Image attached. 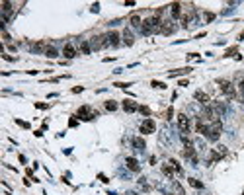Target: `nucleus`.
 Listing matches in <instances>:
<instances>
[{
	"label": "nucleus",
	"mask_w": 244,
	"mask_h": 195,
	"mask_svg": "<svg viewBox=\"0 0 244 195\" xmlns=\"http://www.w3.org/2000/svg\"><path fill=\"white\" fill-rule=\"evenodd\" d=\"M189 70H191V68H178V70H172V72H168V76H170V78H176V76H180V74H188Z\"/></svg>",
	"instance_id": "6ab92c4d"
},
{
	"label": "nucleus",
	"mask_w": 244,
	"mask_h": 195,
	"mask_svg": "<svg viewBox=\"0 0 244 195\" xmlns=\"http://www.w3.org/2000/svg\"><path fill=\"white\" fill-rule=\"evenodd\" d=\"M57 49H53V47H47L45 49V57H49V59H57Z\"/></svg>",
	"instance_id": "b1692460"
},
{
	"label": "nucleus",
	"mask_w": 244,
	"mask_h": 195,
	"mask_svg": "<svg viewBox=\"0 0 244 195\" xmlns=\"http://www.w3.org/2000/svg\"><path fill=\"white\" fill-rule=\"evenodd\" d=\"M129 23H131L133 27H141V25H143V22H141V16H137V14H133V16L129 18Z\"/></svg>",
	"instance_id": "aec40b11"
},
{
	"label": "nucleus",
	"mask_w": 244,
	"mask_h": 195,
	"mask_svg": "<svg viewBox=\"0 0 244 195\" xmlns=\"http://www.w3.org/2000/svg\"><path fill=\"white\" fill-rule=\"evenodd\" d=\"M123 109L127 113H133V111H139V106H137V102H133V100H125L123 102Z\"/></svg>",
	"instance_id": "9b49d317"
},
{
	"label": "nucleus",
	"mask_w": 244,
	"mask_h": 195,
	"mask_svg": "<svg viewBox=\"0 0 244 195\" xmlns=\"http://www.w3.org/2000/svg\"><path fill=\"white\" fill-rule=\"evenodd\" d=\"M106 109H108V111H115V109H117V104H115V102H106Z\"/></svg>",
	"instance_id": "a878e982"
},
{
	"label": "nucleus",
	"mask_w": 244,
	"mask_h": 195,
	"mask_svg": "<svg viewBox=\"0 0 244 195\" xmlns=\"http://www.w3.org/2000/svg\"><path fill=\"white\" fill-rule=\"evenodd\" d=\"M82 90H84L82 86H76V88H72V92H74V94H78V92H82Z\"/></svg>",
	"instance_id": "a19ab883"
},
{
	"label": "nucleus",
	"mask_w": 244,
	"mask_h": 195,
	"mask_svg": "<svg viewBox=\"0 0 244 195\" xmlns=\"http://www.w3.org/2000/svg\"><path fill=\"white\" fill-rule=\"evenodd\" d=\"M178 127H180V131H182V135L189 133L191 123H189V117H188V115H184V113H180V115H178Z\"/></svg>",
	"instance_id": "39448f33"
},
{
	"label": "nucleus",
	"mask_w": 244,
	"mask_h": 195,
	"mask_svg": "<svg viewBox=\"0 0 244 195\" xmlns=\"http://www.w3.org/2000/svg\"><path fill=\"white\" fill-rule=\"evenodd\" d=\"M113 86H117V88H127V86H131V84H127V82H117V84H113Z\"/></svg>",
	"instance_id": "f704fd0d"
},
{
	"label": "nucleus",
	"mask_w": 244,
	"mask_h": 195,
	"mask_svg": "<svg viewBox=\"0 0 244 195\" xmlns=\"http://www.w3.org/2000/svg\"><path fill=\"white\" fill-rule=\"evenodd\" d=\"M139 184H141V187L148 189V184H146V180H144V178H141V180H139Z\"/></svg>",
	"instance_id": "2f4dec72"
},
{
	"label": "nucleus",
	"mask_w": 244,
	"mask_h": 195,
	"mask_svg": "<svg viewBox=\"0 0 244 195\" xmlns=\"http://www.w3.org/2000/svg\"><path fill=\"white\" fill-rule=\"evenodd\" d=\"M195 131H197L199 135H207V131H209V127L203 123V119H201V117H197V123H195Z\"/></svg>",
	"instance_id": "ddd939ff"
},
{
	"label": "nucleus",
	"mask_w": 244,
	"mask_h": 195,
	"mask_svg": "<svg viewBox=\"0 0 244 195\" xmlns=\"http://www.w3.org/2000/svg\"><path fill=\"white\" fill-rule=\"evenodd\" d=\"M170 12H172V18H180V14H182V4H180V2H174V4L170 6Z\"/></svg>",
	"instance_id": "2eb2a0df"
},
{
	"label": "nucleus",
	"mask_w": 244,
	"mask_h": 195,
	"mask_svg": "<svg viewBox=\"0 0 244 195\" xmlns=\"http://www.w3.org/2000/svg\"><path fill=\"white\" fill-rule=\"evenodd\" d=\"M238 88H240V94L244 96V82H240V84H238Z\"/></svg>",
	"instance_id": "79ce46f5"
},
{
	"label": "nucleus",
	"mask_w": 244,
	"mask_h": 195,
	"mask_svg": "<svg viewBox=\"0 0 244 195\" xmlns=\"http://www.w3.org/2000/svg\"><path fill=\"white\" fill-rule=\"evenodd\" d=\"M242 195H244V193H242Z\"/></svg>",
	"instance_id": "37998d69"
},
{
	"label": "nucleus",
	"mask_w": 244,
	"mask_h": 195,
	"mask_svg": "<svg viewBox=\"0 0 244 195\" xmlns=\"http://www.w3.org/2000/svg\"><path fill=\"white\" fill-rule=\"evenodd\" d=\"M0 6H2V14H4V20H6V18L12 14V4L10 2H2Z\"/></svg>",
	"instance_id": "a211bd4d"
},
{
	"label": "nucleus",
	"mask_w": 244,
	"mask_h": 195,
	"mask_svg": "<svg viewBox=\"0 0 244 195\" xmlns=\"http://www.w3.org/2000/svg\"><path fill=\"white\" fill-rule=\"evenodd\" d=\"M219 86H221L223 94H227V96H234V86L231 82H227V80H219Z\"/></svg>",
	"instance_id": "6e6552de"
},
{
	"label": "nucleus",
	"mask_w": 244,
	"mask_h": 195,
	"mask_svg": "<svg viewBox=\"0 0 244 195\" xmlns=\"http://www.w3.org/2000/svg\"><path fill=\"white\" fill-rule=\"evenodd\" d=\"M188 184L191 185V187H195V189H203V182L195 180V178H188Z\"/></svg>",
	"instance_id": "4be33fe9"
},
{
	"label": "nucleus",
	"mask_w": 244,
	"mask_h": 195,
	"mask_svg": "<svg viewBox=\"0 0 244 195\" xmlns=\"http://www.w3.org/2000/svg\"><path fill=\"white\" fill-rule=\"evenodd\" d=\"M227 146H217L215 150L211 152V162H219V160H223L225 156H227Z\"/></svg>",
	"instance_id": "0eeeda50"
},
{
	"label": "nucleus",
	"mask_w": 244,
	"mask_h": 195,
	"mask_svg": "<svg viewBox=\"0 0 244 195\" xmlns=\"http://www.w3.org/2000/svg\"><path fill=\"white\" fill-rule=\"evenodd\" d=\"M78 117L84 119V121H90V119H94V117H98V111H94L90 106H82V108L78 109Z\"/></svg>",
	"instance_id": "7ed1b4c3"
},
{
	"label": "nucleus",
	"mask_w": 244,
	"mask_h": 195,
	"mask_svg": "<svg viewBox=\"0 0 244 195\" xmlns=\"http://www.w3.org/2000/svg\"><path fill=\"white\" fill-rule=\"evenodd\" d=\"M168 164H170V166H172V168H174V170H176V172H178V174L182 172V166H180V164H178V162H176V160H170V162H168Z\"/></svg>",
	"instance_id": "cd10ccee"
},
{
	"label": "nucleus",
	"mask_w": 244,
	"mask_h": 195,
	"mask_svg": "<svg viewBox=\"0 0 244 195\" xmlns=\"http://www.w3.org/2000/svg\"><path fill=\"white\" fill-rule=\"evenodd\" d=\"M150 86H152V88H160V90H164V88H166V84H164V82H158V80H152V84H150Z\"/></svg>",
	"instance_id": "bb28decb"
},
{
	"label": "nucleus",
	"mask_w": 244,
	"mask_h": 195,
	"mask_svg": "<svg viewBox=\"0 0 244 195\" xmlns=\"http://www.w3.org/2000/svg\"><path fill=\"white\" fill-rule=\"evenodd\" d=\"M123 41H125V45H133L135 43V39H133V35L129 33V29L123 31Z\"/></svg>",
	"instance_id": "5701e85b"
},
{
	"label": "nucleus",
	"mask_w": 244,
	"mask_h": 195,
	"mask_svg": "<svg viewBox=\"0 0 244 195\" xmlns=\"http://www.w3.org/2000/svg\"><path fill=\"white\" fill-rule=\"evenodd\" d=\"M139 111H141V113H143V115H146V117H148V115H150V109L146 108V106H139Z\"/></svg>",
	"instance_id": "c85d7f7f"
},
{
	"label": "nucleus",
	"mask_w": 244,
	"mask_h": 195,
	"mask_svg": "<svg viewBox=\"0 0 244 195\" xmlns=\"http://www.w3.org/2000/svg\"><path fill=\"white\" fill-rule=\"evenodd\" d=\"M100 10V4H98V2H96V4H92V12H98Z\"/></svg>",
	"instance_id": "ea45409f"
},
{
	"label": "nucleus",
	"mask_w": 244,
	"mask_h": 195,
	"mask_svg": "<svg viewBox=\"0 0 244 195\" xmlns=\"http://www.w3.org/2000/svg\"><path fill=\"white\" fill-rule=\"evenodd\" d=\"M63 55H65L67 59H74V57H76V51H74V47H72V45H65Z\"/></svg>",
	"instance_id": "dca6fc26"
},
{
	"label": "nucleus",
	"mask_w": 244,
	"mask_h": 195,
	"mask_svg": "<svg viewBox=\"0 0 244 195\" xmlns=\"http://www.w3.org/2000/svg\"><path fill=\"white\" fill-rule=\"evenodd\" d=\"M104 41H106V47L108 45H111V47H117L119 45V33L117 31H110L104 35Z\"/></svg>",
	"instance_id": "423d86ee"
},
{
	"label": "nucleus",
	"mask_w": 244,
	"mask_h": 195,
	"mask_svg": "<svg viewBox=\"0 0 244 195\" xmlns=\"http://www.w3.org/2000/svg\"><path fill=\"white\" fill-rule=\"evenodd\" d=\"M141 27H143V33H144V35H148V33H152V31H160L162 22H160V18H158V16H152V18H146Z\"/></svg>",
	"instance_id": "f257e3e1"
},
{
	"label": "nucleus",
	"mask_w": 244,
	"mask_h": 195,
	"mask_svg": "<svg viewBox=\"0 0 244 195\" xmlns=\"http://www.w3.org/2000/svg\"><path fill=\"white\" fill-rule=\"evenodd\" d=\"M162 172H164V176H168L170 180H174V174H176V170H174L170 164H162Z\"/></svg>",
	"instance_id": "f3484780"
},
{
	"label": "nucleus",
	"mask_w": 244,
	"mask_h": 195,
	"mask_svg": "<svg viewBox=\"0 0 244 195\" xmlns=\"http://www.w3.org/2000/svg\"><path fill=\"white\" fill-rule=\"evenodd\" d=\"M172 117H174V109L170 108V109L166 111V119H172Z\"/></svg>",
	"instance_id": "473e14b6"
},
{
	"label": "nucleus",
	"mask_w": 244,
	"mask_h": 195,
	"mask_svg": "<svg viewBox=\"0 0 244 195\" xmlns=\"http://www.w3.org/2000/svg\"><path fill=\"white\" fill-rule=\"evenodd\" d=\"M80 53L82 55H90V43L88 41H82V43H80Z\"/></svg>",
	"instance_id": "393cba45"
},
{
	"label": "nucleus",
	"mask_w": 244,
	"mask_h": 195,
	"mask_svg": "<svg viewBox=\"0 0 244 195\" xmlns=\"http://www.w3.org/2000/svg\"><path fill=\"white\" fill-rule=\"evenodd\" d=\"M35 108H37V109H47L49 106H47V104H35Z\"/></svg>",
	"instance_id": "c9c22d12"
},
{
	"label": "nucleus",
	"mask_w": 244,
	"mask_h": 195,
	"mask_svg": "<svg viewBox=\"0 0 244 195\" xmlns=\"http://www.w3.org/2000/svg\"><path fill=\"white\" fill-rule=\"evenodd\" d=\"M160 31L164 33V35H170V33L174 31V23H172V20H168V22H162V27H160Z\"/></svg>",
	"instance_id": "4468645a"
},
{
	"label": "nucleus",
	"mask_w": 244,
	"mask_h": 195,
	"mask_svg": "<svg viewBox=\"0 0 244 195\" xmlns=\"http://www.w3.org/2000/svg\"><path fill=\"white\" fill-rule=\"evenodd\" d=\"M98 178H100L102 182H104V184H108V182H110V180H108V178H106V176H104V174H98Z\"/></svg>",
	"instance_id": "e433bc0d"
},
{
	"label": "nucleus",
	"mask_w": 244,
	"mask_h": 195,
	"mask_svg": "<svg viewBox=\"0 0 244 195\" xmlns=\"http://www.w3.org/2000/svg\"><path fill=\"white\" fill-rule=\"evenodd\" d=\"M193 98H195V100L199 102L201 106H209V96H207L205 92H201V90H197V92L193 94Z\"/></svg>",
	"instance_id": "f8f14e48"
},
{
	"label": "nucleus",
	"mask_w": 244,
	"mask_h": 195,
	"mask_svg": "<svg viewBox=\"0 0 244 195\" xmlns=\"http://www.w3.org/2000/svg\"><path fill=\"white\" fill-rule=\"evenodd\" d=\"M211 109L215 111V115H217V117H221L223 113L227 111V108H225V104H223V102H213V104H211Z\"/></svg>",
	"instance_id": "9d476101"
},
{
	"label": "nucleus",
	"mask_w": 244,
	"mask_h": 195,
	"mask_svg": "<svg viewBox=\"0 0 244 195\" xmlns=\"http://www.w3.org/2000/svg\"><path fill=\"white\" fill-rule=\"evenodd\" d=\"M125 166H127L131 172H139V170H141V166H139V162H137V158H133V156L125 158Z\"/></svg>",
	"instance_id": "1a4fd4ad"
},
{
	"label": "nucleus",
	"mask_w": 244,
	"mask_h": 195,
	"mask_svg": "<svg viewBox=\"0 0 244 195\" xmlns=\"http://www.w3.org/2000/svg\"><path fill=\"white\" fill-rule=\"evenodd\" d=\"M154 131H156V123H154V119L146 117V119L141 123V133H143V135H150V133H154Z\"/></svg>",
	"instance_id": "20e7f679"
},
{
	"label": "nucleus",
	"mask_w": 244,
	"mask_h": 195,
	"mask_svg": "<svg viewBox=\"0 0 244 195\" xmlns=\"http://www.w3.org/2000/svg\"><path fill=\"white\" fill-rule=\"evenodd\" d=\"M16 123H18V125H22L23 129H29V123H25V121H20V119H16Z\"/></svg>",
	"instance_id": "7c9ffc66"
},
{
	"label": "nucleus",
	"mask_w": 244,
	"mask_h": 195,
	"mask_svg": "<svg viewBox=\"0 0 244 195\" xmlns=\"http://www.w3.org/2000/svg\"><path fill=\"white\" fill-rule=\"evenodd\" d=\"M68 125H70V127H76V125H78V121H76V119H74V117H72V119L68 121Z\"/></svg>",
	"instance_id": "4c0bfd02"
},
{
	"label": "nucleus",
	"mask_w": 244,
	"mask_h": 195,
	"mask_svg": "<svg viewBox=\"0 0 244 195\" xmlns=\"http://www.w3.org/2000/svg\"><path fill=\"white\" fill-rule=\"evenodd\" d=\"M234 53H236V47H233V49H229V51H227V55H225V57H233Z\"/></svg>",
	"instance_id": "72a5a7b5"
},
{
	"label": "nucleus",
	"mask_w": 244,
	"mask_h": 195,
	"mask_svg": "<svg viewBox=\"0 0 244 195\" xmlns=\"http://www.w3.org/2000/svg\"><path fill=\"white\" fill-rule=\"evenodd\" d=\"M133 146L137 148V150H144V146H146V144H144V141L141 139V137H135V139H133Z\"/></svg>",
	"instance_id": "412c9836"
},
{
	"label": "nucleus",
	"mask_w": 244,
	"mask_h": 195,
	"mask_svg": "<svg viewBox=\"0 0 244 195\" xmlns=\"http://www.w3.org/2000/svg\"><path fill=\"white\" fill-rule=\"evenodd\" d=\"M2 37H4V41H6V43H8V41H10V35H8V33H6V31H2Z\"/></svg>",
	"instance_id": "58836bf2"
},
{
	"label": "nucleus",
	"mask_w": 244,
	"mask_h": 195,
	"mask_svg": "<svg viewBox=\"0 0 244 195\" xmlns=\"http://www.w3.org/2000/svg\"><path fill=\"white\" fill-rule=\"evenodd\" d=\"M205 20H207V22L215 20V14H213V12H205Z\"/></svg>",
	"instance_id": "c756f323"
},
{
	"label": "nucleus",
	"mask_w": 244,
	"mask_h": 195,
	"mask_svg": "<svg viewBox=\"0 0 244 195\" xmlns=\"http://www.w3.org/2000/svg\"><path fill=\"white\" fill-rule=\"evenodd\" d=\"M221 131H223L221 121L215 119L213 123H211L209 131H207V139H209V141H219V137H221Z\"/></svg>",
	"instance_id": "f03ea898"
}]
</instances>
